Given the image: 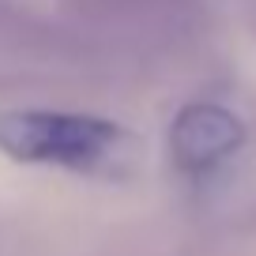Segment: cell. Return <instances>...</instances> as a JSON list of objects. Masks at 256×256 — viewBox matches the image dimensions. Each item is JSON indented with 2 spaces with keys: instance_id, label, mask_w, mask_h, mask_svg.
<instances>
[{
  "instance_id": "obj_1",
  "label": "cell",
  "mask_w": 256,
  "mask_h": 256,
  "mask_svg": "<svg viewBox=\"0 0 256 256\" xmlns=\"http://www.w3.org/2000/svg\"><path fill=\"white\" fill-rule=\"evenodd\" d=\"M128 132L117 120L60 110H8L0 113V151L23 166L106 170L120 158Z\"/></svg>"
},
{
  "instance_id": "obj_2",
  "label": "cell",
  "mask_w": 256,
  "mask_h": 256,
  "mask_svg": "<svg viewBox=\"0 0 256 256\" xmlns=\"http://www.w3.org/2000/svg\"><path fill=\"white\" fill-rule=\"evenodd\" d=\"M245 132H241V120L234 117L222 106H188L181 110V117L174 120V132H170V147H174V158L181 170L188 174H208L218 162H226L234 151L241 147Z\"/></svg>"
}]
</instances>
